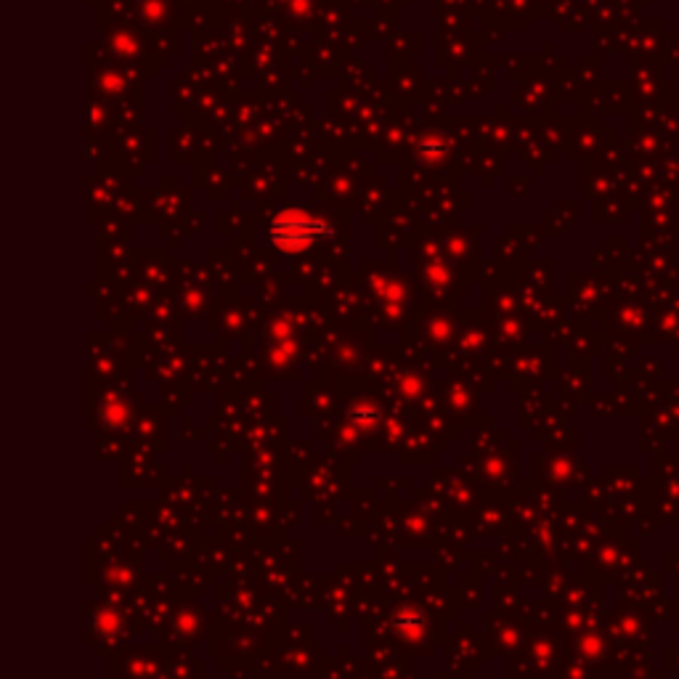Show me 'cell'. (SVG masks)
Returning <instances> with one entry per match:
<instances>
[{"label": "cell", "mask_w": 679, "mask_h": 679, "mask_svg": "<svg viewBox=\"0 0 679 679\" xmlns=\"http://www.w3.org/2000/svg\"><path fill=\"white\" fill-rule=\"evenodd\" d=\"M324 231H327V226L305 210H284L274 218L268 237H271L274 247H279L284 253H300V250L311 247Z\"/></svg>", "instance_id": "cell-1"}]
</instances>
